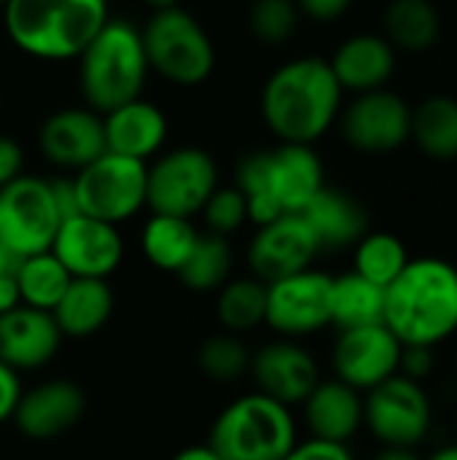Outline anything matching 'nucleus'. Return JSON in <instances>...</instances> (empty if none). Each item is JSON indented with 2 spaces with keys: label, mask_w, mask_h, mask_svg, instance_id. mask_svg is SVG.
<instances>
[{
  "label": "nucleus",
  "mask_w": 457,
  "mask_h": 460,
  "mask_svg": "<svg viewBox=\"0 0 457 460\" xmlns=\"http://www.w3.org/2000/svg\"><path fill=\"white\" fill-rule=\"evenodd\" d=\"M11 270H16V259L0 245V275H3V272H11Z\"/></svg>",
  "instance_id": "de8ad7c7"
},
{
  "label": "nucleus",
  "mask_w": 457,
  "mask_h": 460,
  "mask_svg": "<svg viewBox=\"0 0 457 460\" xmlns=\"http://www.w3.org/2000/svg\"><path fill=\"white\" fill-rule=\"evenodd\" d=\"M59 224L51 181L19 175L0 189V245L16 261L48 251Z\"/></svg>",
  "instance_id": "1a4fd4ad"
},
{
  "label": "nucleus",
  "mask_w": 457,
  "mask_h": 460,
  "mask_svg": "<svg viewBox=\"0 0 457 460\" xmlns=\"http://www.w3.org/2000/svg\"><path fill=\"white\" fill-rule=\"evenodd\" d=\"M250 372L259 385V394L286 407L304 404V399L321 383L318 361L294 340H277L264 345L259 353L250 356Z\"/></svg>",
  "instance_id": "f3484780"
},
{
  "label": "nucleus",
  "mask_w": 457,
  "mask_h": 460,
  "mask_svg": "<svg viewBox=\"0 0 457 460\" xmlns=\"http://www.w3.org/2000/svg\"><path fill=\"white\" fill-rule=\"evenodd\" d=\"M172 460H224L210 445H191V447H183L180 453H175Z\"/></svg>",
  "instance_id": "c03bdc74"
},
{
  "label": "nucleus",
  "mask_w": 457,
  "mask_h": 460,
  "mask_svg": "<svg viewBox=\"0 0 457 460\" xmlns=\"http://www.w3.org/2000/svg\"><path fill=\"white\" fill-rule=\"evenodd\" d=\"M232 272V245L226 237L205 232L197 237L189 259L178 270V278L183 280L186 288L197 294L218 291Z\"/></svg>",
  "instance_id": "7c9ffc66"
},
{
  "label": "nucleus",
  "mask_w": 457,
  "mask_h": 460,
  "mask_svg": "<svg viewBox=\"0 0 457 460\" xmlns=\"http://www.w3.org/2000/svg\"><path fill=\"white\" fill-rule=\"evenodd\" d=\"M318 253L321 245L304 218L299 213H288L272 224L259 226L248 248V264L253 278L275 283L280 278L310 270Z\"/></svg>",
  "instance_id": "dca6fc26"
},
{
  "label": "nucleus",
  "mask_w": 457,
  "mask_h": 460,
  "mask_svg": "<svg viewBox=\"0 0 457 460\" xmlns=\"http://www.w3.org/2000/svg\"><path fill=\"white\" fill-rule=\"evenodd\" d=\"M304 418L315 439L347 445V439H353L364 426L361 391L342 380H321L304 399Z\"/></svg>",
  "instance_id": "5701e85b"
},
{
  "label": "nucleus",
  "mask_w": 457,
  "mask_h": 460,
  "mask_svg": "<svg viewBox=\"0 0 457 460\" xmlns=\"http://www.w3.org/2000/svg\"><path fill=\"white\" fill-rule=\"evenodd\" d=\"M431 159H457V100L434 94L412 111V135Z\"/></svg>",
  "instance_id": "cd10ccee"
},
{
  "label": "nucleus",
  "mask_w": 457,
  "mask_h": 460,
  "mask_svg": "<svg viewBox=\"0 0 457 460\" xmlns=\"http://www.w3.org/2000/svg\"><path fill=\"white\" fill-rule=\"evenodd\" d=\"M434 372V353L431 348L423 345H404L401 350V364H399V375L420 383Z\"/></svg>",
  "instance_id": "4c0bfd02"
},
{
  "label": "nucleus",
  "mask_w": 457,
  "mask_h": 460,
  "mask_svg": "<svg viewBox=\"0 0 457 460\" xmlns=\"http://www.w3.org/2000/svg\"><path fill=\"white\" fill-rule=\"evenodd\" d=\"M148 70L143 32L127 19H108L78 54L81 94L100 116L137 100Z\"/></svg>",
  "instance_id": "39448f33"
},
{
  "label": "nucleus",
  "mask_w": 457,
  "mask_h": 460,
  "mask_svg": "<svg viewBox=\"0 0 457 460\" xmlns=\"http://www.w3.org/2000/svg\"><path fill=\"white\" fill-rule=\"evenodd\" d=\"M83 410L86 396L75 383L48 380L30 391H22L11 420L27 439L46 442L67 434L83 418Z\"/></svg>",
  "instance_id": "6ab92c4d"
},
{
  "label": "nucleus",
  "mask_w": 457,
  "mask_h": 460,
  "mask_svg": "<svg viewBox=\"0 0 457 460\" xmlns=\"http://www.w3.org/2000/svg\"><path fill=\"white\" fill-rule=\"evenodd\" d=\"M372 460H420L415 453V447H382V453H377Z\"/></svg>",
  "instance_id": "a18cd8bd"
},
{
  "label": "nucleus",
  "mask_w": 457,
  "mask_h": 460,
  "mask_svg": "<svg viewBox=\"0 0 457 460\" xmlns=\"http://www.w3.org/2000/svg\"><path fill=\"white\" fill-rule=\"evenodd\" d=\"M299 216L315 234L321 251H337V248L356 245L366 234V224H369L366 210L356 197H350L339 189H329V186H323L304 205V210Z\"/></svg>",
  "instance_id": "b1692460"
},
{
  "label": "nucleus",
  "mask_w": 457,
  "mask_h": 460,
  "mask_svg": "<svg viewBox=\"0 0 457 460\" xmlns=\"http://www.w3.org/2000/svg\"><path fill=\"white\" fill-rule=\"evenodd\" d=\"M48 251L70 272V278L108 280L121 264L124 243L113 224L78 213L59 224Z\"/></svg>",
  "instance_id": "4468645a"
},
{
  "label": "nucleus",
  "mask_w": 457,
  "mask_h": 460,
  "mask_svg": "<svg viewBox=\"0 0 457 460\" xmlns=\"http://www.w3.org/2000/svg\"><path fill=\"white\" fill-rule=\"evenodd\" d=\"M197 361H199V369H202L210 380L232 383V380H237L245 369H250V350H248V345H245L237 334L224 332V334L207 337V340L199 345Z\"/></svg>",
  "instance_id": "72a5a7b5"
},
{
  "label": "nucleus",
  "mask_w": 457,
  "mask_h": 460,
  "mask_svg": "<svg viewBox=\"0 0 457 460\" xmlns=\"http://www.w3.org/2000/svg\"><path fill=\"white\" fill-rule=\"evenodd\" d=\"M296 5L315 22H334L353 5V0H296Z\"/></svg>",
  "instance_id": "a19ab883"
},
{
  "label": "nucleus",
  "mask_w": 457,
  "mask_h": 460,
  "mask_svg": "<svg viewBox=\"0 0 457 460\" xmlns=\"http://www.w3.org/2000/svg\"><path fill=\"white\" fill-rule=\"evenodd\" d=\"M342 92H374L385 89L396 70V51L388 38L374 32H358L347 38L329 59Z\"/></svg>",
  "instance_id": "4be33fe9"
},
{
  "label": "nucleus",
  "mask_w": 457,
  "mask_h": 460,
  "mask_svg": "<svg viewBox=\"0 0 457 460\" xmlns=\"http://www.w3.org/2000/svg\"><path fill=\"white\" fill-rule=\"evenodd\" d=\"M404 345L393 337L385 323L358 326L339 332L334 345V372L337 380L356 391H372L388 377L399 375Z\"/></svg>",
  "instance_id": "2eb2a0df"
},
{
  "label": "nucleus",
  "mask_w": 457,
  "mask_h": 460,
  "mask_svg": "<svg viewBox=\"0 0 457 460\" xmlns=\"http://www.w3.org/2000/svg\"><path fill=\"white\" fill-rule=\"evenodd\" d=\"M19 396H22L19 372L0 361V423H5V420L13 418V410L19 404Z\"/></svg>",
  "instance_id": "ea45409f"
},
{
  "label": "nucleus",
  "mask_w": 457,
  "mask_h": 460,
  "mask_svg": "<svg viewBox=\"0 0 457 460\" xmlns=\"http://www.w3.org/2000/svg\"><path fill=\"white\" fill-rule=\"evenodd\" d=\"M62 345V332L51 313L19 305L0 315V361L11 369H40Z\"/></svg>",
  "instance_id": "aec40b11"
},
{
  "label": "nucleus",
  "mask_w": 457,
  "mask_h": 460,
  "mask_svg": "<svg viewBox=\"0 0 457 460\" xmlns=\"http://www.w3.org/2000/svg\"><path fill=\"white\" fill-rule=\"evenodd\" d=\"M148 67L175 86H199L215 70V46L207 30L180 5L154 11L140 30Z\"/></svg>",
  "instance_id": "0eeeda50"
},
{
  "label": "nucleus",
  "mask_w": 457,
  "mask_h": 460,
  "mask_svg": "<svg viewBox=\"0 0 457 460\" xmlns=\"http://www.w3.org/2000/svg\"><path fill=\"white\" fill-rule=\"evenodd\" d=\"M218 189L215 159L197 146H183L162 154L148 164V199L145 205L162 216L194 218L202 213L210 194Z\"/></svg>",
  "instance_id": "9d476101"
},
{
  "label": "nucleus",
  "mask_w": 457,
  "mask_h": 460,
  "mask_svg": "<svg viewBox=\"0 0 457 460\" xmlns=\"http://www.w3.org/2000/svg\"><path fill=\"white\" fill-rule=\"evenodd\" d=\"M409 264L407 248L396 234L388 232H374L364 234L356 243V270L361 278L372 280L380 288H388Z\"/></svg>",
  "instance_id": "473e14b6"
},
{
  "label": "nucleus",
  "mask_w": 457,
  "mask_h": 460,
  "mask_svg": "<svg viewBox=\"0 0 457 460\" xmlns=\"http://www.w3.org/2000/svg\"><path fill=\"white\" fill-rule=\"evenodd\" d=\"M234 181L248 202V221L256 226L272 224L288 213H302L326 186L321 156L299 143H280L272 151L242 156Z\"/></svg>",
  "instance_id": "7ed1b4c3"
},
{
  "label": "nucleus",
  "mask_w": 457,
  "mask_h": 460,
  "mask_svg": "<svg viewBox=\"0 0 457 460\" xmlns=\"http://www.w3.org/2000/svg\"><path fill=\"white\" fill-rule=\"evenodd\" d=\"M51 191H54V202L59 208L62 221L70 218V216H78V199H75L73 178H54L51 181Z\"/></svg>",
  "instance_id": "79ce46f5"
},
{
  "label": "nucleus",
  "mask_w": 457,
  "mask_h": 460,
  "mask_svg": "<svg viewBox=\"0 0 457 460\" xmlns=\"http://www.w3.org/2000/svg\"><path fill=\"white\" fill-rule=\"evenodd\" d=\"M13 275H16L22 305L46 310V313H51L57 307V302L62 299V294L67 291V286L73 280L70 272L57 261V256L51 251L19 259Z\"/></svg>",
  "instance_id": "c756f323"
},
{
  "label": "nucleus",
  "mask_w": 457,
  "mask_h": 460,
  "mask_svg": "<svg viewBox=\"0 0 457 460\" xmlns=\"http://www.w3.org/2000/svg\"><path fill=\"white\" fill-rule=\"evenodd\" d=\"M24 170V151L13 137L0 135V189L16 181Z\"/></svg>",
  "instance_id": "58836bf2"
},
{
  "label": "nucleus",
  "mask_w": 457,
  "mask_h": 460,
  "mask_svg": "<svg viewBox=\"0 0 457 460\" xmlns=\"http://www.w3.org/2000/svg\"><path fill=\"white\" fill-rule=\"evenodd\" d=\"M105 148L119 156L148 162L167 140V119L159 105L137 97L102 116Z\"/></svg>",
  "instance_id": "412c9836"
},
{
  "label": "nucleus",
  "mask_w": 457,
  "mask_h": 460,
  "mask_svg": "<svg viewBox=\"0 0 457 460\" xmlns=\"http://www.w3.org/2000/svg\"><path fill=\"white\" fill-rule=\"evenodd\" d=\"M250 32L269 46L286 43L299 22L296 0H253L250 5Z\"/></svg>",
  "instance_id": "f704fd0d"
},
{
  "label": "nucleus",
  "mask_w": 457,
  "mask_h": 460,
  "mask_svg": "<svg viewBox=\"0 0 457 460\" xmlns=\"http://www.w3.org/2000/svg\"><path fill=\"white\" fill-rule=\"evenodd\" d=\"M5 3H8V0H0V5H5Z\"/></svg>",
  "instance_id": "8fccbe9b"
},
{
  "label": "nucleus",
  "mask_w": 457,
  "mask_h": 460,
  "mask_svg": "<svg viewBox=\"0 0 457 460\" xmlns=\"http://www.w3.org/2000/svg\"><path fill=\"white\" fill-rule=\"evenodd\" d=\"M224 460H283L296 445L291 407L248 394L221 410L207 442Z\"/></svg>",
  "instance_id": "423d86ee"
},
{
  "label": "nucleus",
  "mask_w": 457,
  "mask_h": 460,
  "mask_svg": "<svg viewBox=\"0 0 457 460\" xmlns=\"http://www.w3.org/2000/svg\"><path fill=\"white\" fill-rule=\"evenodd\" d=\"M364 423L382 447H417L431 429V402L420 383L393 375L364 399Z\"/></svg>",
  "instance_id": "9b49d317"
},
{
  "label": "nucleus",
  "mask_w": 457,
  "mask_h": 460,
  "mask_svg": "<svg viewBox=\"0 0 457 460\" xmlns=\"http://www.w3.org/2000/svg\"><path fill=\"white\" fill-rule=\"evenodd\" d=\"M78 213L105 224H121L148 199V162L105 151L73 178Z\"/></svg>",
  "instance_id": "6e6552de"
},
{
  "label": "nucleus",
  "mask_w": 457,
  "mask_h": 460,
  "mask_svg": "<svg viewBox=\"0 0 457 460\" xmlns=\"http://www.w3.org/2000/svg\"><path fill=\"white\" fill-rule=\"evenodd\" d=\"M207 232L229 237L248 221V202L237 186H218L202 208Z\"/></svg>",
  "instance_id": "c9c22d12"
},
{
  "label": "nucleus",
  "mask_w": 457,
  "mask_h": 460,
  "mask_svg": "<svg viewBox=\"0 0 457 460\" xmlns=\"http://www.w3.org/2000/svg\"><path fill=\"white\" fill-rule=\"evenodd\" d=\"M145 5H151L154 11H164V8H175L180 0H143Z\"/></svg>",
  "instance_id": "09e8293b"
},
{
  "label": "nucleus",
  "mask_w": 457,
  "mask_h": 460,
  "mask_svg": "<svg viewBox=\"0 0 457 460\" xmlns=\"http://www.w3.org/2000/svg\"><path fill=\"white\" fill-rule=\"evenodd\" d=\"M283 460H353V453L347 450V445L312 437L307 442H296Z\"/></svg>",
  "instance_id": "e433bc0d"
},
{
  "label": "nucleus",
  "mask_w": 457,
  "mask_h": 460,
  "mask_svg": "<svg viewBox=\"0 0 457 460\" xmlns=\"http://www.w3.org/2000/svg\"><path fill=\"white\" fill-rule=\"evenodd\" d=\"M412 135V108L388 89L358 94L342 113V137L361 154H391Z\"/></svg>",
  "instance_id": "ddd939ff"
},
{
  "label": "nucleus",
  "mask_w": 457,
  "mask_h": 460,
  "mask_svg": "<svg viewBox=\"0 0 457 460\" xmlns=\"http://www.w3.org/2000/svg\"><path fill=\"white\" fill-rule=\"evenodd\" d=\"M382 323L401 345L434 348L457 332V267L444 259H409L385 288Z\"/></svg>",
  "instance_id": "f03ea898"
},
{
  "label": "nucleus",
  "mask_w": 457,
  "mask_h": 460,
  "mask_svg": "<svg viewBox=\"0 0 457 460\" xmlns=\"http://www.w3.org/2000/svg\"><path fill=\"white\" fill-rule=\"evenodd\" d=\"M113 291L108 280L94 278H73L57 307L51 310L62 337L83 340L97 334L113 315Z\"/></svg>",
  "instance_id": "393cba45"
},
{
  "label": "nucleus",
  "mask_w": 457,
  "mask_h": 460,
  "mask_svg": "<svg viewBox=\"0 0 457 460\" xmlns=\"http://www.w3.org/2000/svg\"><path fill=\"white\" fill-rule=\"evenodd\" d=\"M38 148L51 164L78 172L108 151L102 116L92 108L54 111L38 129Z\"/></svg>",
  "instance_id": "a211bd4d"
},
{
  "label": "nucleus",
  "mask_w": 457,
  "mask_h": 460,
  "mask_svg": "<svg viewBox=\"0 0 457 460\" xmlns=\"http://www.w3.org/2000/svg\"><path fill=\"white\" fill-rule=\"evenodd\" d=\"M385 32L391 46L426 51L442 35V16L431 0H391L385 8Z\"/></svg>",
  "instance_id": "c85d7f7f"
},
{
  "label": "nucleus",
  "mask_w": 457,
  "mask_h": 460,
  "mask_svg": "<svg viewBox=\"0 0 457 460\" xmlns=\"http://www.w3.org/2000/svg\"><path fill=\"white\" fill-rule=\"evenodd\" d=\"M197 237H199V232L194 229L191 218L154 213L143 226L140 248L156 270L178 275V270L189 259Z\"/></svg>",
  "instance_id": "bb28decb"
},
{
  "label": "nucleus",
  "mask_w": 457,
  "mask_h": 460,
  "mask_svg": "<svg viewBox=\"0 0 457 460\" xmlns=\"http://www.w3.org/2000/svg\"><path fill=\"white\" fill-rule=\"evenodd\" d=\"M382 313L385 288L374 286L358 272H347L331 280V323L339 326V332L382 323Z\"/></svg>",
  "instance_id": "a878e982"
},
{
  "label": "nucleus",
  "mask_w": 457,
  "mask_h": 460,
  "mask_svg": "<svg viewBox=\"0 0 457 460\" xmlns=\"http://www.w3.org/2000/svg\"><path fill=\"white\" fill-rule=\"evenodd\" d=\"M426 460H457V445H447V447L436 450L434 456H428Z\"/></svg>",
  "instance_id": "49530a36"
},
{
  "label": "nucleus",
  "mask_w": 457,
  "mask_h": 460,
  "mask_svg": "<svg viewBox=\"0 0 457 460\" xmlns=\"http://www.w3.org/2000/svg\"><path fill=\"white\" fill-rule=\"evenodd\" d=\"M331 275L302 270L296 275L267 283V318L286 340L307 337L331 323Z\"/></svg>",
  "instance_id": "f8f14e48"
},
{
  "label": "nucleus",
  "mask_w": 457,
  "mask_h": 460,
  "mask_svg": "<svg viewBox=\"0 0 457 460\" xmlns=\"http://www.w3.org/2000/svg\"><path fill=\"white\" fill-rule=\"evenodd\" d=\"M108 19V0H8L3 5L11 43L51 62L78 59Z\"/></svg>",
  "instance_id": "20e7f679"
},
{
  "label": "nucleus",
  "mask_w": 457,
  "mask_h": 460,
  "mask_svg": "<svg viewBox=\"0 0 457 460\" xmlns=\"http://www.w3.org/2000/svg\"><path fill=\"white\" fill-rule=\"evenodd\" d=\"M342 86L323 57H299L277 67L261 89V116L280 143L312 146L339 113Z\"/></svg>",
  "instance_id": "f257e3e1"
},
{
  "label": "nucleus",
  "mask_w": 457,
  "mask_h": 460,
  "mask_svg": "<svg viewBox=\"0 0 457 460\" xmlns=\"http://www.w3.org/2000/svg\"><path fill=\"white\" fill-rule=\"evenodd\" d=\"M218 321L226 332H250L267 318V283L259 278L226 280L218 291L215 305Z\"/></svg>",
  "instance_id": "2f4dec72"
},
{
  "label": "nucleus",
  "mask_w": 457,
  "mask_h": 460,
  "mask_svg": "<svg viewBox=\"0 0 457 460\" xmlns=\"http://www.w3.org/2000/svg\"><path fill=\"white\" fill-rule=\"evenodd\" d=\"M22 305V296H19V286H16V275L13 270L11 272H3L0 275V315L19 307Z\"/></svg>",
  "instance_id": "37998d69"
}]
</instances>
